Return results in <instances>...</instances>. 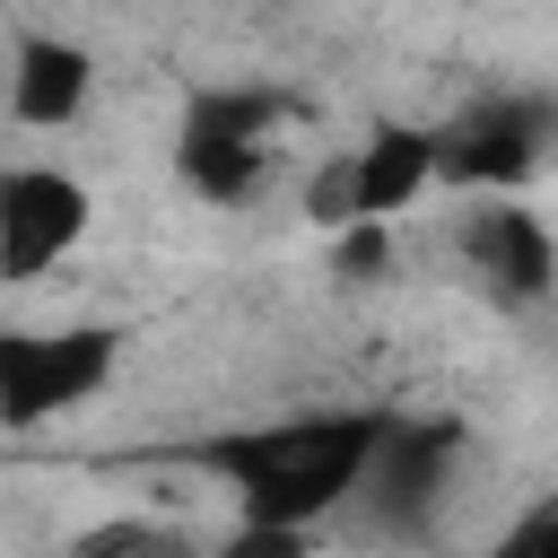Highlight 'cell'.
<instances>
[{
	"instance_id": "7",
	"label": "cell",
	"mask_w": 558,
	"mask_h": 558,
	"mask_svg": "<svg viewBox=\"0 0 558 558\" xmlns=\"http://www.w3.org/2000/svg\"><path fill=\"white\" fill-rule=\"evenodd\" d=\"M87 87H96V61H87L78 44H61V35H17V52H9V113H17L26 131L78 122V113H87Z\"/></svg>"
},
{
	"instance_id": "9",
	"label": "cell",
	"mask_w": 558,
	"mask_h": 558,
	"mask_svg": "<svg viewBox=\"0 0 558 558\" xmlns=\"http://www.w3.org/2000/svg\"><path fill=\"white\" fill-rule=\"evenodd\" d=\"M70 558H192L174 532H157V523H105V532H87Z\"/></svg>"
},
{
	"instance_id": "12",
	"label": "cell",
	"mask_w": 558,
	"mask_h": 558,
	"mask_svg": "<svg viewBox=\"0 0 558 558\" xmlns=\"http://www.w3.org/2000/svg\"><path fill=\"white\" fill-rule=\"evenodd\" d=\"M497 558H558V514H549V506H532V514L506 532V549H497Z\"/></svg>"
},
{
	"instance_id": "1",
	"label": "cell",
	"mask_w": 558,
	"mask_h": 558,
	"mask_svg": "<svg viewBox=\"0 0 558 558\" xmlns=\"http://www.w3.org/2000/svg\"><path fill=\"white\" fill-rule=\"evenodd\" d=\"M375 418H270V427H244V436H218L209 445V471H227L244 523H314L323 506H340L366 462H375Z\"/></svg>"
},
{
	"instance_id": "11",
	"label": "cell",
	"mask_w": 558,
	"mask_h": 558,
	"mask_svg": "<svg viewBox=\"0 0 558 558\" xmlns=\"http://www.w3.org/2000/svg\"><path fill=\"white\" fill-rule=\"evenodd\" d=\"M305 209H314L323 227H349V157H331V166L305 183Z\"/></svg>"
},
{
	"instance_id": "4",
	"label": "cell",
	"mask_w": 558,
	"mask_h": 558,
	"mask_svg": "<svg viewBox=\"0 0 558 558\" xmlns=\"http://www.w3.org/2000/svg\"><path fill=\"white\" fill-rule=\"evenodd\" d=\"M87 235V183L61 166H9L0 174V279H44Z\"/></svg>"
},
{
	"instance_id": "3",
	"label": "cell",
	"mask_w": 558,
	"mask_h": 558,
	"mask_svg": "<svg viewBox=\"0 0 558 558\" xmlns=\"http://www.w3.org/2000/svg\"><path fill=\"white\" fill-rule=\"evenodd\" d=\"M270 131H279V105H270V96L209 87V96L183 113V140H174L183 183L209 192V201H244V192L262 183V148H270Z\"/></svg>"
},
{
	"instance_id": "10",
	"label": "cell",
	"mask_w": 558,
	"mask_h": 558,
	"mask_svg": "<svg viewBox=\"0 0 558 558\" xmlns=\"http://www.w3.org/2000/svg\"><path fill=\"white\" fill-rule=\"evenodd\" d=\"M218 558H314V541L296 523H235V541Z\"/></svg>"
},
{
	"instance_id": "5",
	"label": "cell",
	"mask_w": 558,
	"mask_h": 558,
	"mask_svg": "<svg viewBox=\"0 0 558 558\" xmlns=\"http://www.w3.org/2000/svg\"><path fill=\"white\" fill-rule=\"evenodd\" d=\"M541 148H549V105L497 96V105L471 113L453 140H436V174H445V183H488V192H506V183H523V174L541 166Z\"/></svg>"
},
{
	"instance_id": "6",
	"label": "cell",
	"mask_w": 558,
	"mask_h": 558,
	"mask_svg": "<svg viewBox=\"0 0 558 558\" xmlns=\"http://www.w3.org/2000/svg\"><path fill=\"white\" fill-rule=\"evenodd\" d=\"M436 183V131L384 122L357 157H349V227H384L392 209H410Z\"/></svg>"
},
{
	"instance_id": "13",
	"label": "cell",
	"mask_w": 558,
	"mask_h": 558,
	"mask_svg": "<svg viewBox=\"0 0 558 558\" xmlns=\"http://www.w3.org/2000/svg\"><path fill=\"white\" fill-rule=\"evenodd\" d=\"M384 262V227H349L340 235V270H375Z\"/></svg>"
},
{
	"instance_id": "8",
	"label": "cell",
	"mask_w": 558,
	"mask_h": 558,
	"mask_svg": "<svg viewBox=\"0 0 558 558\" xmlns=\"http://www.w3.org/2000/svg\"><path fill=\"white\" fill-rule=\"evenodd\" d=\"M462 244H471V262L506 288V296H549V235H541V218L532 209H480L471 227H462Z\"/></svg>"
},
{
	"instance_id": "2",
	"label": "cell",
	"mask_w": 558,
	"mask_h": 558,
	"mask_svg": "<svg viewBox=\"0 0 558 558\" xmlns=\"http://www.w3.org/2000/svg\"><path fill=\"white\" fill-rule=\"evenodd\" d=\"M122 331L105 323H70V331H0V418L9 427H44L52 410L105 392Z\"/></svg>"
}]
</instances>
